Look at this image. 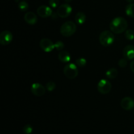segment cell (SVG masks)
I'll list each match as a JSON object with an SVG mask.
<instances>
[{"mask_svg":"<svg viewBox=\"0 0 134 134\" xmlns=\"http://www.w3.org/2000/svg\"><path fill=\"white\" fill-rule=\"evenodd\" d=\"M125 37L129 41L133 40L134 39V31L132 30H127L125 32Z\"/></svg>","mask_w":134,"mask_h":134,"instance_id":"ffe728a7","label":"cell"},{"mask_svg":"<svg viewBox=\"0 0 134 134\" xmlns=\"http://www.w3.org/2000/svg\"><path fill=\"white\" fill-rule=\"evenodd\" d=\"M127 1H128V3H132L133 2L134 0H126Z\"/></svg>","mask_w":134,"mask_h":134,"instance_id":"4316f807","label":"cell"},{"mask_svg":"<svg viewBox=\"0 0 134 134\" xmlns=\"http://www.w3.org/2000/svg\"><path fill=\"white\" fill-rule=\"evenodd\" d=\"M75 20L76 23L78 25H82L85 24V21L86 20V16L85 14L82 12H79L76 14L75 17Z\"/></svg>","mask_w":134,"mask_h":134,"instance_id":"9a60e30c","label":"cell"},{"mask_svg":"<svg viewBox=\"0 0 134 134\" xmlns=\"http://www.w3.org/2000/svg\"><path fill=\"white\" fill-rule=\"evenodd\" d=\"M98 90L100 94H107L110 92L112 88L111 82L107 79H102L98 84Z\"/></svg>","mask_w":134,"mask_h":134,"instance_id":"8992f818","label":"cell"},{"mask_svg":"<svg viewBox=\"0 0 134 134\" xmlns=\"http://www.w3.org/2000/svg\"><path fill=\"white\" fill-rule=\"evenodd\" d=\"M123 56L128 60L134 59V46L131 44L126 46L123 50Z\"/></svg>","mask_w":134,"mask_h":134,"instance_id":"7c38bea8","label":"cell"},{"mask_svg":"<svg viewBox=\"0 0 134 134\" xmlns=\"http://www.w3.org/2000/svg\"><path fill=\"white\" fill-rule=\"evenodd\" d=\"M72 12V7L68 3L62 4L58 7L57 13L58 16L60 18H65L69 16Z\"/></svg>","mask_w":134,"mask_h":134,"instance_id":"5b68a950","label":"cell"},{"mask_svg":"<svg viewBox=\"0 0 134 134\" xmlns=\"http://www.w3.org/2000/svg\"><path fill=\"white\" fill-rule=\"evenodd\" d=\"M128 22L123 17H116L112 20L109 24L111 31L115 34H120L127 30Z\"/></svg>","mask_w":134,"mask_h":134,"instance_id":"6da1fadb","label":"cell"},{"mask_svg":"<svg viewBox=\"0 0 134 134\" xmlns=\"http://www.w3.org/2000/svg\"><path fill=\"white\" fill-rule=\"evenodd\" d=\"M24 20L26 23L30 25H35L37 22V16L33 12H27L25 14Z\"/></svg>","mask_w":134,"mask_h":134,"instance_id":"4fadbf2b","label":"cell"},{"mask_svg":"<svg viewBox=\"0 0 134 134\" xmlns=\"http://www.w3.org/2000/svg\"><path fill=\"white\" fill-rule=\"evenodd\" d=\"M99 43L103 47H109L115 41V35L114 33L111 31L105 30L101 33L99 37Z\"/></svg>","mask_w":134,"mask_h":134,"instance_id":"3957f363","label":"cell"},{"mask_svg":"<svg viewBox=\"0 0 134 134\" xmlns=\"http://www.w3.org/2000/svg\"><path fill=\"white\" fill-rule=\"evenodd\" d=\"M64 1H65L67 3H70L71 1H72V0H64Z\"/></svg>","mask_w":134,"mask_h":134,"instance_id":"83f0119b","label":"cell"},{"mask_svg":"<svg viewBox=\"0 0 134 134\" xmlns=\"http://www.w3.org/2000/svg\"><path fill=\"white\" fill-rule=\"evenodd\" d=\"M64 73L67 78L69 79H74L79 74V70L76 64L70 63L64 67Z\"/></svg>","mask_w":134,"mask_h":134,"instance_id":"277c9868","label":"cell"},{"mask_svg":"<svg viewBox=\"0 0 134 134\" xmlns=\"http://www.w3.org/2000/svg\"><path fill=\"white\" fill-rule=\"evenodd\" d=\"M56 84H55V82H52V81H50V82H47V85H46V89H47L48 91L49 92H52L54 90L55 88H56Z\"/></svg>","mask_w":134,"mask_h":134,"instance_id":"44dd1931","label":"cell"},{"mask_svg":"<svg viewBox=\"0 0 134 134\" xmlns=\"http://www.w3.org/2000/svg\"><path fill=\"white\" fill-rule=\"evenodd\" d=\"M125 12L128 16L134 18V3L128 4L126 7Z\"/></svg>","mask_w":134,"mask_h":134,"instance_id":"e0dca14e","label":"cell"},{"mask_svg":"<svg viewBox=\"0 0 134 134\" xmlns=\"http://www.w3.org/2000/svg\"><path fill=\"white\" fill-rule=\"evenodd\" d=\"M118 75V70L116 68H112L107 71L105 73V76L110 79H114Z\"/></svg>","mask_w":134,"mask_h":134,"instance_id":"2e32d148","label":"cell"},{"mask_svg":"<svg viewBox=\"0 0 134 134\" xmlns=\"http://www.w3.org/2000/svg\"><path fill=\"white\" fill-rule=\"evenodd\" d=\"M127 60H126L125 58L120 59V60L119 61V66L122 68H125V67L127 65Z\"/></svg>","mask_w":134,"mask_h":134,"instance_id":"d4e9b609","label":"cell"},{"mask_svg":"<svg viewBox=\"0 0 134 134\" xmlns=\"http://www.w3.org/2000/svg\"><path fill=\"white\" fill-rule=\"evenodd\" d=\"M75 64L77 65V67L84 68L86 65V60L85 58H79L76 60Z\"/></svg>","mask_w":134,"mask_h":134,"instance_id":"ac0fdd59","label":"cell"},{"mask_svg":"<svg viewBox=\"0 0 134 134\" xmlns=\"http://www.w3.org/2000/svg\"><path fill=\"white\" fill-rule=\"evenodd\" d=\"M60 34L65 37H71L77 31V26L72 21H67L60 27Z\"/></svg>","mask_w":134,"mask_h":134,"instance_id":"7a4b0ae2","label":"cell"},{"mask_svg":"<svg viewBox=\"0 0 134 134\" xmlns=\"http://www.w3.org/2000/svg\"><path fill=\"white\" fill-rule=\"evenodd\" d=\"M41 48L45 52H51L55 48L54 43L49 39L44 38L41 40L39 43Z\"/></svg>","mask_w":134,"mask_h":134,"instance_id":"52a82bcc","label":"cell"},{"mask_svg":"<svg viewBox=\"0 0 134 134\" xmlns=\"http://www.w3.org/2000/svg\"><path fill=\"white\" fill-rule=\"evenodd\" d=\"M37 13L42 18H47L52 14V10L51 7L47 5H41L37 9Z\"/></svg>","mask_w":134,"mask_h":134,"instance_id":"9c48e42d","label":"cell"},{"mask_svg":"<svg viewBox=\"0 0 134 134\" xmlns=\"http://www.w3.org/2000/svg\"><path fill=\"white\" fill-rule=\"evenodd\" d=\"M55 48L57 51H62L64 47V43L61 41H57L56 43H54Z\"/></svg>","mask_w":134,"mask_h":134,"instance_id":"603a6c76","label":"cell"},{"mask_svg":"<svg viewBox=\"0 0 134 134\" xmlns=\"http://www.w3.org/2000/svg\"><path fill=\"white\" fill-rule=\"evenodd\" d=\"M33 132V127L30 124H26L23 128V132L25 134H31Z\"/></svg>","mask_w":134,"mask_h":134,"instance_id":"7402d4cb","label":"cell"},{"mask_svg":"<svg viewBox=\"0 0 134 134\" xmlns=\"http://www.w3.org/2000/svg\"><path fill=\"white\" fill-rule=\"evenodd\" d=\"M122 108L126 111H130L134 108V100L130 97H125L120 102Z\"/></svg>","mask_w":134,"mask_h":134,"instance_id":"8fae6325","label":"cell"},{"mask_svg":"<svg viewBox=\"0 0 134 134\" xmlns=\"http://www.w3.org/2000/svg\"><path fill=\"white\" fill-rule=\"evenodd\" d=\"M18 8H19L21 11H26L29 8L28 3L24 1H20L18 3Z\"/></svg>","mask_w":134,"mask_h":134,"instance_id":"d6986e66","label":"cell"},{"mask_svg":"<svg viewBox=\"0 0 134 134\" xmlns=\"http://www.w3.org/2000/svg\"><path fill=\"white\" fill-rule=\"evenodd\" d=\"M13 34L8 30L3 31L0 34V43L3 46H6L10 44L13 41Z\"/></svg>","mask_w":134,"mask_h":134,"instance_id":"ba28073f","label":"cell"},{"mask_svg":"<svg viewBox=\"0 0 134 134\" xmlns=\"http://www.w3.org/2000/svg\"><path fill=\"white\" fill-rule=\"evenodd\" d=\"M60 1L59 0H49V5L52 8H57L58 7Z\"/></svg>","mask_w":134,"mask_h":134,"instance_id":"cb8c5ba5","label":"cell"},{"mask_svg":"<svg viewBox=\"0 0 134 134\" xmlns=\"http://www.w3.org/2000/svg\"><path fill=\"white\" fill-rule=\"evenodd\" d=\"M130 69L132 70V71L134 73V60L132 61L130 64Z\"/></svg>","mask_w":134,"mask_h":134,"instance_id":"484cf974","label":"cell"},{"mask_svg":"<svg viewBox=\"0 0 134 134\" xmlns=\"http://www.w3.org/2000/svg\"><path fill=\"white\" fill-rule=\"evenodd\" d=\"M31 92L36 96H42L46 92V88L39 83H34L31 86Z\"/></svg>","mask_w":134,"mask_h":134,"instance_id":"30bf717a","label":"cell"},{"mask_svg":"<svg viewBox=\"0 0 134 134\" xmlns=\"http://www.w3.org/2000/svg\"><path fill=\"white\" fill-rule=\"evenodd\" d=\"M59 60L63 63H68L71 60V55L68 52L65 51H62L58 54Z\"/></svg>","mask_w":134,"mask_h":134,"instance_id":"5bb4252c","label":"cell"}]
</instances>
